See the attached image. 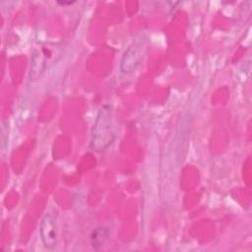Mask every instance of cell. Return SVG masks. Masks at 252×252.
I'll return each mask as SVG.
<instances>
[{
  "mask_svg": "<svg viewBox=\"0 0 252 252\" xmlns=\"http://www.w3.org/2000/svg\"><path fill=\"white\" fill-rule=\"evenodd\" d=\"M108 236V229L104 227H99L95 231H94L92 235V241H93V246L94 248L97 249L99 246L102 245L104 240Z\"/></svg>",
  "mask_w": 252,
  "mask_h": 252,
  "instance_id": "obj_3",
  "label": "cell"
},
{
  "mask_svg": "<svg viewBox=\"0 0 252 252\" xmlns=\"http://www.w3.org/2000/svg\"><path fill=\"white\" fill-rule=\"evenodd\" d=\"M110 106H104L98 113L94 126L92 148L101 152L106 149L113 141L112 114Z\"/></svg>",
  "mask_w": 252,
  "mask_h": 252,
  "instance_id": "obj_1",
  "label": "cell"
},
{
  "mask_svg": "<svg viewBox=\"0 0 252 252\" xmlns=\"http://www.w3.org/2000/svg\"><path fill=\"white\" fill-rule=\"evenodd\" d=\"M40 237L43 245L48 249H53L57 243L56 223L50 215H46L40 224Z\"/></svg>",
  "mask_w": 252,
  "mask_h": 252,
  "instance_id": "obj_2",
  "label": "cell"
}]
</instances>
